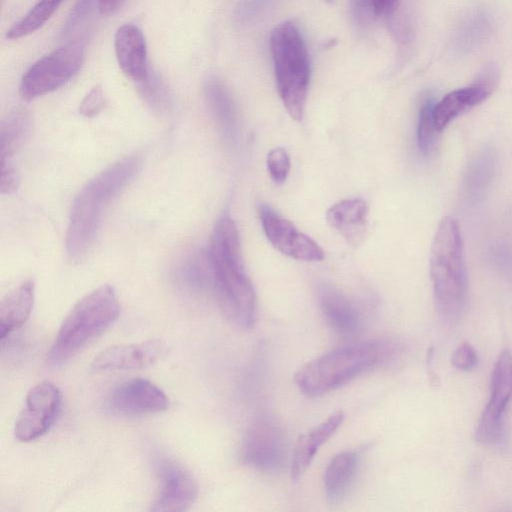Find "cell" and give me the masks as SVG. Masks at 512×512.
<instances>
[{
	"label": "cell",
	"instance_id": "1",
	"mask_svg": "<svg viewBox=\"0 0 512 512\" xmlns=\"http://www.w3.org/2000/svg\"><path fill=\"white\" fill-rule=\"evenodd\" d=\"M208 259L222 311L239 327L253 328L256 292L245 269L236 223L228 212H223L214 225Z\"/></svg>",
	"mask_w": 512,
	"mask_h": 512
},
{
	"label": "cell",
	"instance_id": "2",
	"mask_svg": "<svg viewBox=\"0 0 512 512\" xmlns=\"http://www.w3.org/2000/svg\"><path fill=\"white\" fill-rule=\"evenodd\" d=\"M138 157L112 164L86 183L74 199L66 234V247L73 259L83 257L92 245L108 203L129 183L138 170Z\"/></svg>",
	"mask_w": 512,
	"mask_h": 512
},
{
	"label": "cell",
	"instance_id": "3",
	"mask_svg": "<svg viewBox=\"0 0 512 512\" xmlns=\"http://www.w3.org/2000/svg\"><path fill=\"white\" fill-rule=\"evenodd\" d=\"M393 353L392 343L383 340L350 344L305 363L294 381L303 394L322 396L379 366Z\"/></svg>",
	"mask_w": 512,
	"mask_h": 512
},
{
	"label": "cell",
	"instance_id": "4",
	"mask_svg": "<svg viewBox=\"0 0 512 512\" xmlns=\"http://www.w3.org/2000/svg\"><path fill=\"white\" fill-rule=\"evenodd\" d=\"M430 277L438 313L444 320L456 322L465 309L467 279L460 229L451 217H444L435 232L430 252Z\"/></svg>",
	"mask_w": 512,
	"mask_h": 512
},
{
	"label": "cell",
	"instance_id": "5",
	"mask_svg": "<svg viewBox=\"0 0 512 512\" xmlns=\"http://www.w3.org/2000/svg\"><path fill=\"white\" fill-rule=\"evenodd\" d=\"M120 304L112 286L101 285L82 297L64 318L47 355L51 366H60L87 343L101 335L118 318Z\"/></svg>",
	"mask_w": 512,
	"mask_h": 512
},
{
	"label": "cell",
	"instance_id": "6",
	"mask_svg": "<svg viewBox=\"0 0 512 512\" xmlns=\"http://www.w3.org/2000/svg\"><path fill=\"white\" fill-rule=\"evenodd\" d=\"M278 93L289 115L301 121L310 79L306 45L295 24L284 22L270 36Z\"/></svg>",
	"mask_w": 512,
	"mask_h": 512
},
{
	"label": "cell",
	"instance_id": "7",
	"mask_svg": "<svg viewBox=\"0 0 512 512\" xmlns=\"http://www.w3.org/2000/svg\"><path fill=\"white\" fill-rule=\"evenodd\" d=\"M83 58L84 49L79 43L67 44L43 56L23 75L21 96L32 100L57 90L79 71Z\"/></svg>",
	"mask_w": 512,
	"mask_h": 512
},
{
	"label": "cell",
	"instance_id": "8",
	"mask_svg": "<svg viewBox=\"0 0 512 512\" xmlns=\"http://www.w3.org/2000/svg\"><path fill=\"white\" fill-rule=\"evenodd\" d=\"M286 457L285 433L273 419L261 417L248 427L240 448L245 465L258 471L276 472L285 464Z\"/></svg>",
	"mask_w": 512,
	"mask_h": 512
},
{
	"label": "cell",
	"instance_id": "9",
	"mask_svg": "<svg viewBox=\"0 0 512 512\" xmlns=\"http://www.w3.org/2000/svg\"><path fill=\"white\" fill-rule=\"evenodd\" d=\"M512 399V353L505 349L496 360L491 378V396L475 430L483 444L496 443L502 434L503 413Z\"/></svg>",
	"mask_w": 512,
	"mask_h": 512
},
{
	"label": "cell",
	"instance_id": "10",
	"mask_svg": "<svg viewBox=\"0 0 512 512\" xmlns=\"http://www.w3.org/2000/svg\"><path fill=\"white\" fill-rule=\"evenodd\" d=\"M61 405V393L56 385L43 381L32 387L19 414L14 436L22 442L33 441L53 425Z\"/></svg>",
	"mask_w": 512,
	"mask_h": 512
},
{
	"label": "cell",
	"instance_id": "11",
	"mask_svg": "<svg viewBox=\"0 0 512 512\" xmlns=\"http://www.w3.org/2000/svg\"><path fill=\"white\" fill-rule=\"evenodd\" d=\"M263 231L272 246L285 256L300 261H321L324 252L308 235L265 203L258 205Z\"/></svg>",
	"mask_w": 512,
	"mask_h": 512
},
{
	"label": "cell",
	"instance_id": "12",
	"mask_svg": "<svg viewBox=\"0 0 512 512\" xmlns=\"http://www.w3.org/2000/svg\"><path fill=\"white\" fill-rule=\"evenodd\" d=\"M158 493L151 507L155 512L187 510L196 500L198 487L192 474L175 460L161 457L156 461Z\"/></svg>",
	"mask_w": 512,
	"mask_h": 512
},
{
	"label": "cell",
	"instance_id": "13",
	"mask_svg": "<svg viewBox=\"0 0 512 512\" xmlns=\"http://www.w3.org/2000/svg\"><path fill=\"white\" fill-rule=\"evenodd\" d=\"M169 401L154 383L143 378L125 380L114 386L105 398V408L117 415L138 416L162 412Z\"/></svg>",
	"mask_w": 512,
	"mask_h": 512
},
{
	"label": "cell",
	"instance_id": "14",
	"mask_svg": "<svg viewBox=\"0 0 512 512\" xmlns=\"http://www.w3.org/2000/svg\"><path fill=\"white\" fill-rule=\"evenodd\" d=\"M167 353L168 346L161 339L115 345L100 352L93 359L92 367L96 370L140 369L156 363Z\"/></svg>",
	"mask_w": 512,
	"mask_h": 512
},
{
	"label": "cell",
	"instance_id": "15",
	"mask_svg": "<svg viewBox=\"0 0 512 512\" xmlns=\"http://www.w3.org/2000/svg\"><path fill=\"white\" fill-rule=\"evenodd\" d=\"M369 205L360 198L343 199L330 206L326 220L352 247L364 242L368 230Z\"/></svg>",
	"mask_w": 512,
	"mask_h": 512
},
{
	"label": "cell",
	"instance_id": "16",
	"mask_svg": "<svg viewBox=\"0 0 512 512\" xmlns=\"http://www.w3.org/2000/svg\"><path fill=\"white\" fill-rule=\"evenodd\" d=\"M114 47L122 71L134 81L144 82L149 73L147 47L142 31L133 24L122 25L115 33Z\"/></svg>",
	"mask_w": 512,
	"mask_h": 512
},
{
	"label": "cell",
	"instance_id": "17",
	"mask_svg": "<svg viewBox=\"0 0 512 512\" xmlns=\"http://www.w3.org/2000/svg\"><path fill=\"white\" fill-rule=\"evenodd\" d=\"M319 305L324 320L335 333L350 337L361 330L362 317L358 307L338 289L330 286L321 288Z\"/></svg>",
	"mask_w": 512,
	"mask_h": 512
},
{
	"label": "cell",
	"instance_id": "18",
	"mask_svg": "<svg viewBox=\"0 0 512 512\" xmlns=\"http://www.w3.org/2000/svg\"><path fill=\"white\" fill-rule=\"evenodd\" d=\"M344 417L342 411H336L326 420L299 436L292 452L290 464L293 481H298L303 476L320 447L341 426Z\"/></svg>",
	"mask_w": 512,
	"mask_h": 512
},
{
	"label": "cell",
	"instance_id": "19",
	"mask_svg": "<svg viewBox=\"0 0 512 512\" xmlns=\"http://www.w3.org/2000/svg\"><path fill=\"white\" fill-rule=\"evenodd\" d=\"M491 91L492 83L481 80L479 83L446 94L433 107V119L437 131L443 130L467 109L483 102Z\"/></svg>",
	"mask_w": 512,
	"mask_h": 512
},
{
	"label": "cell",
	"instance_id": "20",
	"mask_svg": "<svg viewBox=\"0 0 512 512\" xmlns=\"http://www.w3.org/2000/svg\"><path fill=\"white\" fill-rule=\"evenodd\" d=\"M35 286L32 280L23 281L0 302V337L4 339L20 328L30 317L34 305Z\"/></svg>",
	"mask_w": 512,
	"mask_h": 512
},
{
	"label": "cell",
	"instance_id": "21",
	"mask_svg": "<svg viewBox=\"0 0 512 512\" xmlns=\"http://www.w3.org/2000/svg\"><path fill=\"white\" fill-rule=\"evenodd\" d=\"M360 455L356 450H346L335 455L324 472L325 495L330 502H337L350 487L358 465Z\"/></svg>",
	"mask_w": 512,
	"mask_h": 512
},
{
	"label": "cell",
	"instance_id": "22",
	"mask_svg": "<svg viewBox=\"0 0 512 512\" xmlns=\"http://www.w3.org/2000/svg\"><path fill=\"white\" fill-rule=\"evenodd\" d=\"M209 108L227 137H233L237 129V114L234 102L226 87L217 79H210L205 85Z\"/></svg>",
	"mask_w": 512,
	"mask_h": 512
},
{
	"label": "cell",
	"instance_id": "23",
	"mask_svg": "<svg viewBox=\"0 0 512 512\" xmlns=\"http://www.w3.org/2000/svg\"><path fill=\"white\" fill-rule=\"evenodd\" d=\"M64 0H39L6 33L8 39H19L40 29Z\"/></svg>",
	"mask_w": 512,
	"mask_h": 512
},
{
	"label": "cell",
	"instance_id": "24",
	"mask_svg": "<svg viewBox=\"0 0 512 512\" xmlns=\"http://www.w3.org/2000/svg\"><path fill=\"white\" fill-rule=\"evenodd\" d=\"M28 128V119L25 114L17 112L2 123L0 131L1 160L9 161L22 143Z\"/></svg>",
	"mask_w": 512,
	"mask_h": 512
},
{
	"label": "cell",
	"instance_id": "25",
	"mask_svg": "<svg viewBox=\"0 0 512 512\" xmlns=\"http://www.w3.org/2000/svg\"><path fill=\"white\" fill-rule=\"evenodd\" d=\"M434 104L431 99H427L419 111L417 145L423 155H428L431 152L437 131L433 119Z\"/></svg>",
	"mask_w": 512,
	"mask_h": 512
},
{
	"label": "cell",
	"instance_id": "26",
	"mask_svg": "<svg viewBox=\"0 0 512 512\" xmlns=\"http://www.w3.org/2000/svg\"><path fill=\"white\" fill-rule=\"evenodd\" d=\"M267 169L272 181L282 184L290 172V157L282 147H276L269 151L266 158Z\"/></svg>",
	"mask_w": 512,
	"mask_h": 512
},
{
	"label": "cell",
	"instance_id": "27",
	"mask_svg": "<svg viewBox=\"0 0 512 512\" xmlns=\"http://www.w3.org/2000/svg\"><path fill=\"white\" fill-rule=\"evenodd\" d=\"M451 363L460 371H471L478 364V355L469 342H462L453 352Z\"/></svg>",
	"mask_w": 512,
	"mask_h": 512
},
{
	"label": "cell",
	"instance_id": "28",
	"mask_svg": "<svg viewBox=\"0 0 512 512\" xmlns=\"http://www.w3.org/2000/svg\"><path fill=\"white\" fill-rule=\"evenodd\" d=\"M106 103L107 100L103 89L101 86L97 85L83 98L79 106V113L84 117H94L105 108Z\"/></svg>",
	"mask_w": 512,
	"mask_h": 512
},
{
	"label": "cell",
	"instance_id": "29",
	"mask_svg": "<svg viewBox=\"0 0 512 512\" xmlns=\"http://www.w3.org/2000/svg\"><path fill=\"white\" fill-rule=\"evenodd\" d=\"M0 179V188L2 193H11L17 187L16 171L9 161H1Z\"/></svg>",
	"mask_w": 512,
	"mask_h": 512
},
{
	"label": "cell",
	"instance_id": "30",
	"mask_svg": "<svg viewBox=\"0 0 512 512\" xmlns=\"http://www.w3.org/2000/svg\"><path fill=\"white\" fill-rule=\"evenodd\" d=\"M372 12L377 15H389L396 8L398 0H369Z\"/></svg>",
	"mask_w": 512,
	"mask_h": 512
},
{
	"label": "cell",
	"instance_id": "31",
	"mask_svg": "<svg viewBox=\"0 0 512 512\" xmlns=\"http://www.w3.org/2000/svg\"><path fill=\"white\" fill-rule=\"evenodd\" d=\"M126 0H98V9L102 15L115 13Z\"/></svg>",
	"mask_w": 512,
	"mask_h": 512
}]
</instances>
